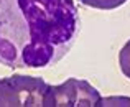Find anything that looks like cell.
Segmentation results:
<instances>
[{"mask_svg": "<svg viewBox=\"0 0 130 107\" xmlns=\"http://www.w3.org/2000/svg\"><path fill=\"white\" fill-rule=\"evenodd\" d=\"M86 7H92L97 10H114L122 7L127 0H79Z\"/></svg>", "mask_w": 130, "mask_h": 107, "instance_id": "4", "label": "cell"}, {"mask_svg": "<svg viewBox=\"0 0 130 107\" xmlns=\"http://www.w3.org/2000/svg\"><path fill=\"white\" fill-rule=\"evenodd\" d=\"M101 92L86 79L69 78L58 86H48L44 107H92L101 105Z\"/></svg>", "mask_w": 130, "mask_h": 107, "instance_id": "3", "label": "cell"}, {"mask_svg": "<svg viewBox=\"0 0 130 107\" xmlns=\"http://www.w3.org/2000/svg\"><path fill=\"white\" fill-rule=\"evenodd\" d=\"M119 66L125 78L130 79V40L122 46L120 53H119Z\"/></svg>", "mask_w": 130, "mask_h": 107, "instance_id": "5", "label": "cell"}, {"mask_svg": "<svg viewBox=\"0 0 130 107\" xmlns=\"http://www.w3.org/2000/svg\"><path fill=\"white\" fill-rule=\"evenodd\" d=\"M79 32L74 0H0V64L53 66L69 53Z\"/></svg>", "mask_w": 130, "mask_h": 107, "instance_id": "1", "label": "cell"}, {"mask_svg": "<svg viewBox=\"0 0 130 107\" xmlns=\"http://www.w3.org/2000/svg\"><path fill=\"white\" fill-rule=\"evenodd\" d=\"M48 82L35 76L13 74L0 79V107H41Z\"/></svg>", "mask_w": 130, "mask_h": 107, "instance_id": "2", "label": "cell"}]
</instances>
